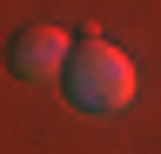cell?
I'll return each mask as SVG.
<instances>
[{
  "instance_id": "1",
  "label": "cell",
  "mask_w": 161,
  "mask_h": 154,
  "mask_svg": "<svg viewBox=\"0 0 161 154\" xmlns=\"http://www.w3.org/2000/svg\"><path fill=\"white\" fill-rule=\"evenodd\" d=\"M60 87H67V101H74L80 114H121V107L134 101V61H128L114 40L94 34V40L74 47V67H67Z\"/></svg>"
},
{
  "instance_id": "2",
  "label": "cell",
  "mask_w": 161,
  "mask_h": 154,
  "mask_svg": "<svg viewBox=\"0 0 161 154\" xmlns=\"http://www.w3.org/2000/svg\"><path fill=\"white\" fill-rule=\"evenodd\" d=\"M74 47L80 40H67V27H27L14 40V74L20 81H67V67H74Z\"/></svg>"
}]
</instances>
